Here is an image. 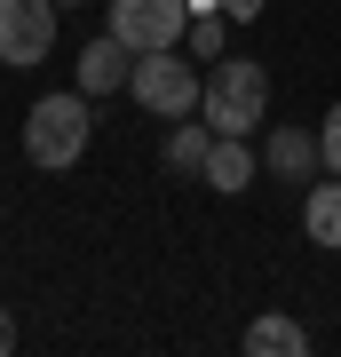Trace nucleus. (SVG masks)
<instances>
[{
    "mask_svg": "<svg viewBox=\"0 0 341 357\" xmlns=\"http://www.w3.org/2000/svg\"><path fill=\"white\" fill-rule=\"evenodd\" d=\"M190 56H199V64H222V8L215 0H190Z\"/></svg>",
    "mask_w": 341,
    "mask_h": 357,
    "instance_id": "12",
    "label": "nucleus"
},
{
    "mask_svg": "<svg viewBox=\"0 0 341 357\" xmlns=\"http://www.w3.org/2000/svg\"><path fill=\"white\" fill-rule=\"evenodd\" d=\"M206 151H215V128H206L199 112L175 119V135H167V175H206Z\"/></svg>",
    "mask_w": 341,
    "mask_h": 357,
    "instance_id": "10",
    "label": "nucleus"
},
{
    "mask_svg": "<svg viewBox=\"0 0 341 357\" xmlns=\"http://www.w3.org/2000/svg\"><path fill=\"white\" fill-rule=\"evenodd\" d=\"M127 96H135L143 112H159V119H190L199 96H206V72H199V56H183V48H151L127 72Z\"/></svg>",
    "mask_w": 341,
    "mask_h": 357,
    "instance_id": "3",
    "label": "nucleus"
},
{
    "mask_svg": "<svg viewBox=\"0 0 341 357\" xmlns=\"http://www.w3.org/2000/svg\"><path fill=\"white\" fill-rule=\"evenodd\" d=\"M112 32H119L135 56H151V48H183V32H190V0H112Z\"/></svg>",
    "mask_w": 341,
    "mask_h": 357,
    "instance_id": "4",
    "label": "nucleus"
},
{
    "mask_svg": "<svg viewBox=\"0 0 341 357\" xmlns=\"http://www.w3.org/2000/svg\"><path fill=\"white\" fill-rule=\"evenodd\" d=\"M215 8L230 16V24H254V16H262V8H270V0H215Z\"/></svg>",
    "mask_w": 341,
    "mask_h": 357,
    "instance_id": "14",
    "label": "nucleus"
},
{
    "mask_svg": "<svg viewBox=\"0 0 341 357\" xmlns=\"http://www.w3.org/2000/svg\"><path fill=\"white\" fill-rule=\"evenodd\" d=\"M96 143V96H40L24 112V159L40 167V175H72L79 159H88Z\"/></svg>",
    "mask_w": 341,
    "mask_h": 357,
    "instance_id": "1",
    "label": "nucleus"
},
{
    "mask_svg": "<svg viewBox=\"0 0 341 357\" xmlns=\"http://www.w3.org/2000/svg\"><path fill=\"white\" fill-rule=\"evenodd\" d=\"M56 8H79V0H56Z\"/></svg>",
    "mask_w": 341,
    "mask_h": 357,
    "instance_id": "16",
    "label": "nucleus"
},
{
    "mask_svg": "<svg viewBox=\"0 0 341 357\" xmlns=\"http://www.w3.org/2000/svg\"><path fill=\"white\" fill-rule=\"evenodd\" d=\"M302 230L326 246V255H341V175H317L302 191Z\"/></svg>",
    "mask_w": 341,
    "mask_h": 357,
    "instance_id": "9",
    "label": "nucleus"
},
{
    "mask_svg": "<svg viewBox=\"0 0 341 357\" xmlns=\"http://www.w3.org/2000/svg\"><path fill=\"white\" fill-rule=\"evenodd\" d=\"M246 349L254 357H310V333L294 326V318H278V310H262V318L246 326Z\"/></svg>",
    "mask_w": 341,
    "mask_h": 357,
    "instance_id": "11",
    "label": "nucleus"
},
{
    "mask_svg": "<svg viewBox=\"0 0 341 357\" xmlns=\"http://www.w3.org/2000/svg\"><path fill=\"white\" fill-rule=\"evenodd\" d=\"M317 151H326V175H341V103L326 112V128H317Z\"/></svg>",
    "mask_w": 341,
    "mask_h": 357,
    "instance_id": "13",
    "label": "nucleus"
},
{
    "mask_svg": "<svg viewBox=\"0 0 341 357\" xmlns=\"http://www.w3.org/2000/svg\"><path fill=\"white\" fill-rule=\"evenodd\" d=\"M8 349H16V318L0 310V357H8Z\"/></svg>",
    "mask_w": 341,
    "mask_h": 357,
    "instance_id": "15",
    "label": "nucleus"
},
{
    "mask_svg": "<svg viewBox=\"0 0 341 357\" xmlns=\"http://www.w3.org/2000/svg\"><path fill=\"white\" fill-rule=\"evenodd\" d=\"M270 112V72L254 56H222L206 64V96H199V119L215 135H254V119Z\"/></svg>",
    "mask_w": 341,
    "mask_h": 357,
    "instance_id": "2",
    "label": "nucleus"
},
{
    "mask_svg": "<svg viewBox=\"0 0 341 357\" xmlns=\"http://www.w3.org/2000/svg\"><path fill=\"white\" fill-rule=\"evenodd\" d=\"M127 72H135V48H127L119 32H103V40L79 48V96H119Z\"/></svg>",
    "mask_w": 341,
    "mask_h": 357,
    "instance_id": "7",
    "label": "nucleus"
},
{
    "mask_svg": "<svg viewBox=\"0 0 341 357\" xmlns=\"http://www.w3.org/2000/svg\"><path fill=\"white\" fill-rule=\"evenodd\" d=\"M206 191H222V199H238L246 183H254V143L246 135H215V151H206Z\"/></svg>",
    "mask_w": 341,
    "mask_h": 357,
    "instance_id": "8",
    "label": "nucleus"
},
{
    "mask_svg": "<svg viewBox=\"0 0 341 357\" xmlns=\"http://www.w3.org/2000/svg\"><path fill=\"white\" fill-rule=\"evenodd\" d=\"M56 48V0H0V64H40Z\"/></svg>",
    "mask_w": 341,
    "mask_h": 357,
    "instance_id": "5",
    "label": "nucleus"
},
{
    "mask_svg": "<svg viewBox=\"0 0 341 357\" xmlns=\"http://www.w3.org/2000/svg\"><path fill=\"white\" fill-rule=\"evenodd\" d=\"M317 167H326V151H317V135L310 128H270L262 135V175H278V183H317Z\"/></svg>",
    "mask_w": 341,
    "mask_h": 357,
    "instance_id": "6",
    "label": "nucleus"
}]
</instances>
